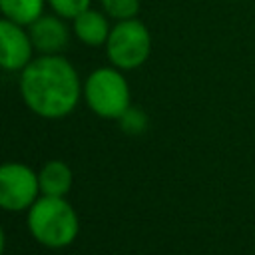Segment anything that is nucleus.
Segmentation results:
<instances>
[{"label": "nucleus", "instance_id": "11", "mask_svg": "<svg viewBox=\"0 0 255 255\" xmlns=\"http://www.w3.org/2000/svg\"><path fill=\"white\" fill-rule=\"evenodd\" d=\"M102 8L116 22L129 20V18H135L137 16V12H139V0H102Z\"/></svg>", "mask_w": 255, "mask_h": 255}, {"label": "nucleus", "instance_id": "7", "mask_svg": "<svg viewBox=\"0 0 255 255\" xmlns=\"http://www.w3.org/2000/svg\"><path fill=\"white\" fill-rule=\"evenodd\" d=\"M66 18L58 14H42L28 26L30 40L34 50L40 54H62L70 42V28L64 22Z\"/></svg>", "mask_w": 255, "mask_h": 255}, {"label": "nucleus", "instance_id": "12", "mask_svg": "<svg viewBox=\"0 0 255 255\" xmlns=\"http://www.w3.org/2000/svg\"><path fill=\"white\" fill-rule=\"evenodd\" d=\"M118 124H120V128H122L124 133L139 135V133H143V131L147 129V116H145L139 108L129 106V108L122 114V118L118 120Z\"/></svg>", "mask_w": 255, "mask_h": 255}, {"label": "nucleus", "instance_id": "8", "mask_svg": "<svg viewBox=\"0 0 255 255\" xmlns=\"http://www.w3.org/2000/svg\"><path fill=\"white\" fill-rule=\"evenodd\" d=\"M72 32L82 44L98 48V46H106L112 26H110L106 12L88 8V10L80 12L76 18H72Z\"/></svg>", "mask_w": 255, "mask_h": 255}, {"label": "nucleus", "instance_id": "13", "mask_svg": "<svg viewBox=\"0 0 255 255\" xmlns=\"http://www.w3.org/2000/svg\"><path fill=\"white\" fill-rule=\"evenodd\" d=\"M46 2H48V6L52 8L54 14L62 16L66 20L76 18L80 12L88 10L90 4H92V0H46Z\"/></svg>", "mask_w": 255, "mask_h": 255}, {"label": "nucleus", "instance_id": "14", "mask_svg": "<svg viewBox=\"0 0 255 255\" xmlns=\"http://www.w3.org/2000/svg\"><path fill=\"white\" fill-rule=\"evenodd\" d=\"M4 249H6V233L4 227L0 225V255H4Z\"/></svg>", "mask_w": 255, "mask_h": 255}, {"label": "nucleus", "instance_id": "6", "mask_svg": "<svg viewBox=\"0 0 255 255\" xmlns=\"http://www.w3.org/2000/svg\"><path fill=\"white\" fill-rule=\"evenodd\" d=\"M34 54V44L26 26L8 18H0V68L6 72H22Z\"/></svg>", "mask_w": 255, "mask_h": 255}, {"label": "nucleus", "instance_id": "1", "mask_svg": "<svg viewBox=\"0 0 255 255\" xmlns=\"http://www.w3.org/2000/svg\"><path fill=\"white\" fill-rule=\"evenodd\" d=\"M82 82L62 54H40L20 72V96L26 108L44 120L70 116L82 98Z\"/></svg>", "mask_w": 255, "mask_h": 255}, {"label": "nucleus", "instance_id": "5", "mask_svg": "<svg viewBox=\"0 0 255 255\" xmlns=\"http://www.w3.org/2000/svg\"><path fill=\"white\" fill-rule=\"evenodd\" d=\"M40 197L38 171L22 161L0 163V209L18 213L28 211Z\"/></svg>", "mask_w": 255, "mask_h": 255}, {"label": "nucleus", "instance_id": "3", "mask_svg": "<svg viewBox=\"0 0 255 255\" xmlns=\"http://www.w3.org/2000/svg\"><path fill=\"white\" fill-rule=\"evenodd\" d=\"M82 98L98 118L116 122L131 106L129 84L116 66H102L90 72L82 86Z\"/></svg>", "mask_w": 255, "mask_h": 255}, {"label": "nucleus", "instance_id": "4", "mask_svg": "<svg viewBox=\"0 0 255 255\" xmlns=\"http://www.w3.org/2000/svg\"><path fill=\"white\" fill-rule=\"evenodd\" d=\"M104 48L112 66L120 68L122 72L135 70L143 66L151 54V34L137 18L120 20L112 26Z\"/></svg>", "mask_w": 255, "mask_h": 255}, {"label": "nucleus", "instance_id": "9", "mask_svg": "<svg viewBox=\"0 0 255 255\" xmlns=\"http://www.w3.org/2000/svg\"><path fill=\"white\" fill-rule=\"evenodd\" d=\"M38 183H40V195H52V197H66L74 183V173L68 163L62 159H48L38 169Z\"/></svg>", "mask_w": 255, "mask_h": 255}, {"label": "nucleus", "instance_id": "2", "mask_svg": "<svg viewBox=\"0 0 255 255\" xmlns=\"http://www.w3.org/2000/svg\"><path fill=\"white\" fill-rule=\"evenodd\" d=\"M32 239L48 249H64L78 239L80 217L66 197L40 195L26 211Z\"/></svg>", "mask_w": 255, "mask_h": 255}, {"label": "nucleus", "instance_id": "15", "mask_svg": "<svg viewBox=\"0 0 255 255\" xmlns=\"http://www.w3.org/2000/svg\"><path fill=\"white\" fill-rule=\"evenodd\" d=\"M231 2H235V0H231Z\"/></svg>", "mask_w": 255, "mask_h": 255}, {"label": "nucleus", "instance_id": "10", "mask_svg": "<svg viewBox=\"0 0 255 255\" xmlns=\"http://www.w3.org/2000/svg\"><path fill=\"white\" fill-rule=\"evenodd\" d=\"M46 0H0V14L16 24L30 26L44 14Z\"/></svg>", "mask_w": 255, "mask_h": 255}]
</instances>
